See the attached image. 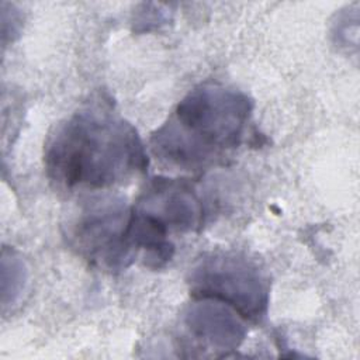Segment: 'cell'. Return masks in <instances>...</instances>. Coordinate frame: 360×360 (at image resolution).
Returning <instances> with one entry per match:
<instances>
[{
    "mask_svg": "<svg viewBox=\"0 0 360 360\" xmlns=\"http://www.w3.org/2000/svg\"><path fill=\"white\" fill-rule=\"evenodd\" d=\"M45 170L63 190H104L125 183L148 167L145 146L105 96L91 97L49 136Z\"/></svg>",
    "mask_w": 360,
    "mask_h": 360,
    "instance_id": "obj_1",
    "label": "cell"
},
{
    "mask_svg": "<svg viewBox=\"0 0 360 360\" xmlns=\"http://www.w3.org/2000/svg\"><path fill=\"white\" fill-rule=\"evenodd\" d=\"M253 101L240 90L204 83L190 90L150 136L155 156L197 170L212 165L242 142Z\"/></svg>",
    "mask_w": 360,
    "mask_h": 360,
    "instance_id": "obj_2",
    "label": "cell"
},
{
    "mask_svg": "<svg viewBox=\"0 0 360 360\" xmlns=\"http://www.w3.org/2000/svg\"><path fill=\"white\" fill-rule=\"evenodd\" d=\"M193 298L219 301L242 319L262 322L269 308V281L259 266L236 252H211L191 266L187 277Z\"/></svg>",
    "mask_w": 360,
    "mask_h": 360,
    "instance_id": "obj_3",
    "label": "cell"
},
{
    "mask_svg": "<svg viewBox=\"0 0 360 360\" xmlns=\"http://www.w3.org/2000/svg\"><path fill=\"white\" fill-rule=\"evenodd\" d=\"M131 207L118 195L91 197L80 207L68 239L70 246L87 262L105 270H124L136 253L128 242Z\"/></svg>",
    "mask_w": 360,
    "mask_h": 360,
    "instance_id": "obj_4",
    "label": "cell"
},
{
    "mask_svg": "<svg viewBox=\"0 0 360 360\" xmlns=\"http://www.w3.org/2000/svg\"><path fill=\"white\" fill-rule=\"evenodd\" d=\"M132 208L169 235L198 231L204 221L201 198L190 183L180 179L155 177Z\"/></svg>",
    "mask_w": 360,
    "mask_h": 360,
    "instance_id": "obj_5",
    "label": "cell"
},
{
    "mask_svg": "<svg viewBox=\"0 0 360 360\" xmlns=\"http://www.w3.org/2000/svg\"><path fill=\"white\" fill-rule=\"evenodd\" d=\"M245 322L231 307L207 298H194L183 312L187 333L202 349L222 352V356L242 345L248 333Z\"/></svg>",
    "mask_w": 360,
    "mask_h": 360,
    "instance_id": "obj_6",
    "label": "cell"
},
{
    "mask_svg": "<svg viewBox=\"0 0 360 360\" xmlns=\"http://www.w3.org/2000/svg\"><path fill=\"white\" fill-rule=\"evenodd\" d=\"M28 271L22 257L14 250L4 248L1 253V304L3 308L15 305L27 284Z\"/></svg>",
    "mask_w": 360,
    "mask_h": 360,
    "instance_id": "obj_7",
    "label": "cell"
}]
</instances>
